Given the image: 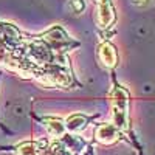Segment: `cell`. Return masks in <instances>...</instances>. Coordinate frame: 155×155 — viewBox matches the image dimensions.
Returning <instances> with one entry per match:
<instances>
[{
	"label": "cell",
	"mask_w": 155,
	"mask_h": 155,
	"mask_svg": "<svg viewBox=\"0 0 155 155\" xmlns=\"http://www.w3.org/2000/svg\"><path fill=\"white\" fill-rule=\"evenodd\" d=\"M113 20V12L110 8V3L107 0H101L99 2V22L102 27H107V25Z\"/></svg>",
	"instance_id": "cell-2"
},
{
	"label": "cell",
	"mask_w": 155,
	"mask_h": 155,
	"mask_svg": "<svg viewBox=\"0 0 155 155\" xmlns=\"http://www.w3.org/2000/svg\"><path fill=\"white\" fill-rule=\"evenodd\" d=\"M67 123H68L70 130H79V129H82L85 126V120L82 116H70L67 120Z\"/></svg>",
	"instance_id": "cell-4"
},
{
	"label": "cell",
	"mask_w": 155,
	"mask_h": 155,
	"mask_svg": "<svg viewBox=\"0 0 155 155\" xmlns=\"http://www.w3.org/2000/svg\"><path fill=\"white\" fill-rule=\"evenodd\" d=\"M134 3L137 6H147L149 5V0H134Z\"/></svg>",
	"instance_id": "cell-8"
},
{
	"label": "cell",
	"mask_w": 155,
	"mask_h": 155,
	"mask_svg": "<svg viewBox=\"0 0 155 155\" xmlns=\"http://www.w3.org/2000/svg\"><path fill=\"white\" fill-rule=\"evenodd\" d=\"M99 56H101L102 62H104L106 65H109V67L115 65V62H116V53H115V48H113L112 45H109V44L102 45Z\"/></svg>",
	"instance_id": "cell-3"
},
{
	"label": "cell",
	"mask_w": 155,
	"mask_h": 155,
	"mask_svg": "<svg viewBox=\"0 0 155 155\" xmlns=\"http://www.w3.org/2000/svg\"><path fill=\"white\" fill-rule=\"evenodd\" d=\"M48 129L54 135H62L64 132V126L61 124V121H48Z\"/></svg>",
	"instance_id": "cell-5"
},
{
	"label": "cell",
	"mask_w": 155,
	"mask_h": 155,
	"mask_svg": "<svg viewBox=\"0 0 155 155\" xmlns=\"http://www.w3.org/2000/svg\"><path fill=\"white\" fill-rule=\"evenodd\" d=\"M71 6L74 8L76 12H81V11L85 8V3H84V0H73V2H71Z\"/></svg>",
	"instance_id": "cell-7"
},
{
	"label": "cell",
	"mask_w": 155,
	"mask_h": 155,
	"mask_svg": "<svg viewBox=\"0 0 155 155\" xmlns=\"http://www.w3.org/2000/svg\"><path fill=\"white\" fill-rule=\"evenodd\" d=\"M96 138L104 144H110L118 138V130L116 127L110 126V124H102L98 130H96Z\"/></svg>",
	"instance_id": "cell-1"
},
{
	"label": "cell",
	"mask_w": 155,
	"mask_h": 155,
	"mask_svg": "<svg viewBox=\"0 0 155 155\" xmlns=\"http://www.w3.org/2000/svg\"><path fill=\"white\" fill-rule=\"evenodd\" d=\"M19 155H34V149H33V144L31 143H27L19 147Z\"/></svg>",
	"instance_id": "cell-6"
}]
</instances>
